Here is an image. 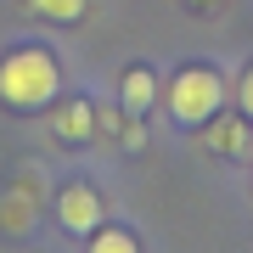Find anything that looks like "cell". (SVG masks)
<instances>
[{
	"instance_id": "obj_3",
	"label": "cell",
	"mask_w": 253,
	"mask_h": 253,
	"mask_svg": "<svg viewBox=\"0 0 253 253\" xmlns=\"http://www.w3.org/2000/svg\"><path fill=\"white\" fill-rule=\"evenodd\" d=\"M56 219H62L68 231H79V236L96 231L101 225V197H96L90 186H68L62 197H56Z\"/></svg>"
},
{
	"instance_id": "obj_6",
	"label": "cell",
	"mask_w": 253,
	"mask_h": 253,
	"mask_svg": "<svg viewBox=\"0 0 253 253\" xmlns=\"http://www.w3.org/2000/svg\"><path fill=\"white\" fill-rule=\"evenodd\" d=\"M208 146H214V152H242L248 146L242 118H214V124H208Z\"/></svg>"
},
{
	"instance_id": "obj_9",
	"label": "cell",
	"mask_w": 253,
	"mask_h": 253,
	"mask_svg": "<svg viewBox=\"0 0 253 253\" xmlns=\"http://www.w3.org/2000/svg\"><path fill=\"white\" fill-rule=\"evenodd\" d=\"M90 253H141V248H135V236H129V231H96Z\"/></svg>"
},
{
	"instance_id": "obj_1",
	"label": "cell",
	"mask_w": 253,
	"mask_h": 253,
	"mask_svg": "<svg viewBox=\"0 0 253 253\" xmlns=\"http://www.w3.org/2000/svg\"><path fill=\"white\" fill-rule=\"evenodd\" d=\"M56 84H62V73H56L51 51H40V45H23V51H11L6 62H0V101L17 107V113L45 107L56 96Z\"/></svg>"
},
{
	"instance_id": "obj_8",
	"label": "cell",
	"mask_w": 253,
	"mask_h": 253,
	"mask_svg": "<svg viewBox=\"0 0 253 253\" xmlns=\"http://www.w3.org/2000/svg\"><path fill=\"white\" fill-rule=\"evenodd\" d=\"M0 225H6V231H23V225H28V186L11 191V197L0 203Z\"/></svg>"
},
{
	"instance_id": "obj_11",
	"label": "cell",
	"mask_w": 253,
	"mask_h": 253,
	"mask_svg": "<svg viewBox=\"0 0 253 253\" xmlns=\"http://www.w3.org/2000/svg\"><path fill=\"white\" fill-rule=\"evenodd\" d=\"M191 6H214V0H191Z\"/></svg>"
},
{
	"instance_id": "obj_4",
	"label": "cell",
	"mask_w": 253,
	"mask_h": 253,
	"mask_svg": "<svg viewBox=\"0 0 253 253\" xmlns=\"http://www.w3.org/2000/svg\"><path fill=\"white\" fill-rule=\"evenodd\" d=\"M118 96H124V113L129 118H141L146 107H152V96H158V79L146 68H129L124 79H118Z\"/></svg>"
},
{
	"instance_id": "obj_5",
	"label": "cell",
	"mask_w": 253,
	"mask_h": 253,
	"mask_svg": "<svg viewBox=\"0 0 253 253\" xmlns=\"http://www.w3.org/2000/svg\"><path fill=\"white\" fill-rule=\"evenodd\" d=\"M56 135L62 141H90L96 135V107L90 101H68V107L56 113Z\"/></svg>"
},
{
	"instance_id": "obj_2",
	"label": "cell",
	"mask_w": 253,
	"mask_h": 253,
	"mask_svg": "<svg viewBox=\"0 0 253 253\" xmlns=\"http://www.w3.org/2000/svg\"><path fill=\"white\" fill-rule=\"evenodd\" d=\"M219 96H225V84H219V73H208V68L174 73V84L163 90V101H169V113L180 118V124H208V118L219 113Z\"/></svg>"
},
{
	"instance_id": "obj_10",
	"label": "cell",
	"mask_w": 253,
	"mask_h": 253,
	"mask_svg": "<svg viewBox=\"0 0 253 253\" xmlns=\"http://www.w3.org/2000/svg\"><path fill=\"white\" fill-rule=\"evenodd\" d=\"M242 113H248V118H253V68H248V73H242Z\"/></svg>"
},
{
	"instance_id": "obj_7",
	"label": "cell",
	"mask_w": 253,
	"mask_h": 253,
	"mask_svg": "<svg viewBox=\"0 0 253 253\" xmlns=\"http://www.w3.org/2000/svg\"><path fill=\"white\" fill-rule=\"evenodd\" d=\"M28 6H34L40 17H51V23H73V17H84L90 0H28Z\"/></svg>"
}]
</instances>
